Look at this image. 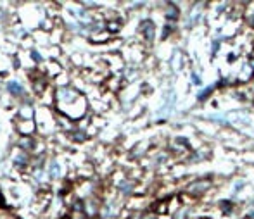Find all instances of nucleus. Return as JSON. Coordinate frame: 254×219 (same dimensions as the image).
I'll list each match as a JSON object with an SVG mask.
<instances>
[{
  "instance_id": "nucleus-1",
  "label": "nucleus",
  "mask_w": 254,
  "mask_h": 219,
  "mask_svg": "<svg viewBox=\"0 0 254 219\" xmlns=\"http://www.w3.org/2000/svg\"><path fill=\"white\" fill-rule=\"evenodd\" d=\"M9 90L14 93V95H17V93H21V87L17 83H14V81H10L9 83Z\"/></svg>"
}]
</instances>
